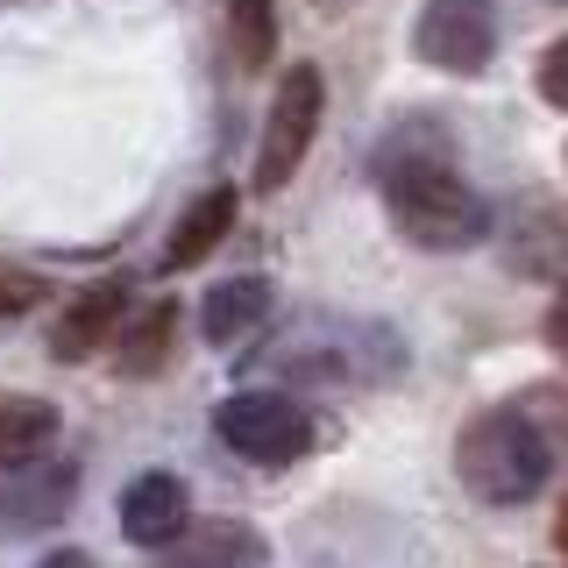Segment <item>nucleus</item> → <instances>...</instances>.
Instances as JSON below:
<instances>
[{"mask_svg":"<svg viewBox=\"0 0 568 568\" xmlns=\"http://www.w3.org/2000/svg\"><path fill=\"white\" fill-rule=\"evenodd\" d=\"M43 568H100L93 555H85V547H58V555H50Z\"/></svg>","mask_w":568,"mask_h":568,"instance_id":"obj_17","label":"nucleus"},{"mask_svg":"<svg viewBox=\"0 0 568 568\" xmlns=\"http://www.w3.org/2000/svg\"><path fill=\"white\" fill-rule=\"evenodd\" d=\"M50 434H58V405L29 398V390H0V469H8V462L43 455Z\"/></svg>","mask_w":568,"mask_h":568,"instance_id":"obj_13","label":"nucleus"},{"mask_svg":"<svg viewBox=\"0 0 568 568\" xmlns=\"http://www.w3.org/2000/svg\"><path fill=\"white\" fill-rule=\"evenodd\" d=\"M320 114H327V71L320 64H292L277 79V100H271V121H263V150H256V192H284L306 164L313 135H320Z\"/></svg>","mask_w":568,"mask_h":568,"instance_id":"obj_3","label":"nucleus"},{"mask_svg":"<svg viewBox=\"0 0 568 568\" xmlns=\"http://www.w3.org/2000/svg\"><path fill=\"white\" fill-rule=\"evenodd\" d=\"M256 561H263V532L242 519H200L171 547H156V568H256Z\"/></svg>","mask_w":568,"mask_h":568,"instance_id":"obj_9","label":"nucleus"},{"mask_svg":"<svg viewBox=\"0 0 568 568\" xmlns=\"http://www.w3.org/2000/svg\"><path fill=\"white\" fill-rule=\"evenodd\" d=\"M532 79H540V100L568 114V36H555V43L540 50V71H532Z\"/></svg>","mask_w":568,"mask_h":568,"instance_id":"obj_15","label":"nucleus"},{"mask_svg":"<svg viewBox=\"0 0 568 568\" xmlns=\"http://www.w3.org/2000/svg\"><path fill=\"white\" fill-rule=\"evenodd\" d=\"M455 476L484 497V505H532V497L547 490V476H555V448H547V434L519 405H490V413H476L462 426Z\"/></svg>","mask_w":568,"mask_h":568,"instance_id":"obj_2","label":"nucleus"},{"mask_svg":"<svg viewBox=\"0 0 568 568\" xmlns=\"http://www.w3.org/2000/svg\"><path fill=\"white\" fill-rule=\"evenodd\" d=\"M36 298H43V277H36V271H14V263H0V320L29 313Z\"/></svg>","mask_w":568,"mask_h":568,"instance_id":"obj_16","label":"nucleus"},{"mask_svg":"<svg viewBox=\"0 0 568 568\" xmlns=\"http://www.w3.org/2000/svg\"><path fill=\"white\" fill-rule=\"evenodd\" d=\"M213 426H221L227 455L263 462V469H284V462H298L313 448V426L284 390H235V398L213 413Z\"/></svg>","mask_w":568,"mask_h":568,"instance_id":"obj_4","label":"nucleus"},{"mask_svg":"<svg viewBox=\"0 0 568 568\" xmlns=\"http://www.w3.org/2000/svg\"><path fill=\"white\" fill-rule=\"evenodd\" d=\"M413 50L434 71H484L497 58V8L490 0H426L413 22Z\"/></svg>","mask_w":568,"mask_h":568,"instance_id":"obj_5","label":"nucleus"},{"mask_svg":"<svg viewBox=\"0 0 568 568\" xmlns=\"http://www.w3.org/2000/svg\"><path fill=\"white\" fill-rule=\"evenodd\" d=\"M121 320H129V292H121L114 277L85 284V292L64 306V320L50 327V355H58V363H85L106 334H121Z\"/></svg>","mask_w":568,"mask_h":568,"instance_id":"obj_8","label":"nucleus"},{"mask_svg":"<svg viewBox=\"0 0 568 568\" xmlns=\"http://www.w3.org/2000/svg\"><path fill=\"white\" fill-rule=\"evenodd\" d=\"M227 36L242 71H263L277 58V0H227Z\"/></svg>","mask_w":568,"mask_h":568,"instance_id":"obj_14","label":"nucleus"},{"mask_svg":"<svg viewBox=\"0 0 568 568\" xmlns=\"http://www.w3.org/2000/svg\"><path fill=\"white\" fill-rule=\"evenodd\" d=\"M271 320V284L263 277H227V284H213L206 292V306H200V334L213 348H235L248 342V334Z\"/></svg>","mask_w":568,"mask_h":568,"instance_id":"obj_10","label":"nucleus"},{"mask_svg":"<svg viewBox=\"0 0 568 568\" xmlns=\"http://www.w3.org/2000/svg\"><path fill=\"white\" fill-rule=\"evenodd\" d=\"M192 526V497L185 484H178L171 469H150V476H135L129 490H121V532H129L135 547H171L178 532Z\"/></svg>","mask_w":568,"mask_h":568,"instance_id":"obj_7","label":"nucleus"},{"mask_svg":"<svg viewBox=\"0 0 568 568\" xmlns=\"http://www.w3.org/2000/svg\"><path fill=\"white\" fill-rule=\"evenodd\" d=\"M384 206H390V227H398L413 248H434V256H455V248L490 235L484 200H476L469 178H462L440 150L390 156L384 164Z\"/></svg>","mask_w":568,"mask_h":568,"instance_id":"obj_1","label":"nucleus"},{"mask_svg":"<svg viewBox=\"0 0 568 568\" xmlns=\"http://www.w3.org/2000/svg\"><path fill=\"white\" fill-rule=\"evenodd\" d=\"M235 185H213V192H200V200L185 206V221L171 227V248H164V263L171 271H192V263H206L213 248L227 242V227H235Z\"/></svg>","mask_w":568,"mask_h":568,"instance_id":"obj_11","label":"nucleus"},{"mask_svg":"<svg viewBox=\"0 0 568 568\" xmlns=\"http://www.w3.org/2000/svg\"><path fill=\"white\" fill-rule=\"evenodd\" d=\"M71 497H79V469L71 462H8V476H0V526L14 532H36V526H58L71 511Z\"/></svg>","mask_w":568,"mask_h":568,"instance_id":"obj_6","label":"nucleus"},{"mask_svg":"<svg viewBox=\"0 0 568 568\" xmlns=\"http://www.w3.org/2000/svg\"><path fill=\"white\" fill-rule=\"evenodd\" d=\"M555 334H561V348H568V306H561V327H555Z\"/></svg>","mask_w":568,"mask_h":568,"instance_id":"obj_18","label":"nucleus"},{"mask_svg":"<svg viewBox=\"0 0 568 568\" xmlns=\"http://www.w3.org/2000/svg\"><path fill=\"white\" fill-rule=\"evenodd\" d=\"M171 342H178V306H171V298H156L150 313L121 320V377H129V384H150L156 369H164Z\"/></svg>","mask_w":568,"mask_h":568,"instance_id":"obj_12","label":"nucleus"}]
</instances>
